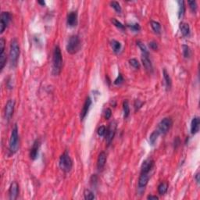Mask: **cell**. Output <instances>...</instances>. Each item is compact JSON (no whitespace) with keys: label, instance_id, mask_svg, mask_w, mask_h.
Returning a JSON list of instances; mask_svg holds the SVG:
<instances>
[{"label":"cell","instance_id":"cell-25","mask_svg":"<svg viewBox=\"0 0 200 200\" xmlns=\"http://www.w3.org/2000/svg\"><path fill=\"white\" fill-rule=\"evenodd\" d=\"M151 27L152 29L153 30V31L157 34H160L161 32V25L159 22H156V21H154V20H152L151 21Z\"/></svg>","mask_w":200,"mask_h":200},{"label":"cell","instance_id":"cell-32","mask_svg":"<svg viewBox=\"0 0 200 200\" xmlns=\"http://www.w3.org/2000/svg\"><path fill=\"white\" fill-rule=\"evenodd\" d=\"M129 64L134 69L138 70L140 68V64H139V62L138 61V59H131L129 60Z\"/></svg>","mask_w":200,"mask_h":200},{"label":"cell","instance_id":"cell-8","mask_svg":"<svg viewBox=\"0 0 200 200\" xmlns=\"http://www.w3.org/2000/svg\"><path fill=\"white\" fill-rule=\"evenodd\" d=\"M149 178H150L149 173H141L138 180V192L139 195H142L145 192V187L149 182Z\"/></svg>","mask_w":200,"mask_h":200},{"label":"cell","instance_id":"cell-7","mask_svg":"<svg viewBox=\"0 0 200 200\" xmlns=\"http://www.w3.org/2000/svg\"><path fill=\"white\" fill-rule=\"evenodd\" d=\"M116 131H117V123L115 121H113L110 124L109 127L106 129V142L107 143L108 145H110L112 142L113 139L114 138L115 134H116Z\"/></svg>","mask_w":200,"mask_h":200},{"label":"cell","instance_id":"cell-20","mask_svg":"<svg viewBox=\"0 0 200 200\" xmlns=\"http://www.w3.org/2000/svg\"><path fill=\"white\" fill-rule=\"evenodd\" d=\"M163 75H164V81H165L166 89H167V90H170L171 88V86H172V80H171V77H170V75H169V73L166 72V69H164Z\"/></svg>","mask_w":200,"mask_h":200},{"label":"cell","instance_id":"cell-23","mask_svg":"<svg viewBox=\"0 0 200 200\" xmlns=\"http://www.w3.org/2000/svg\"><path fill=\"white\" fill-rule=\"evenodd\" d=\"M123 111H124V119H127L130 115V106L129 103L127 100H124L123 103Z\"/></svg>","mask_w":200,"mask_h":200},{"label":"cell","instance_id":"cell-5","mask_svg":"<svg viewBox=\"0 0 200 200\" xmlns=\"http://www.w3.org/2000/svg\"><path fill=\"white\" fill-rule=\"evenodd\" d=\"M59 168L64 171V173H68L73 167V161L71 159V156H69L67 152H65L59 158Z\"/></svg>","mask_w":200,"mask_h":200},{"label":"cell","instance_id":"cell-41","mask_svg":"<svg viewBox=\"0 0 200 200\" xmlns=\"http://www.w3.org/2000/svg\"><path fill=\"white\" fill-rule=\"evenodd\" d=\"M111 116H112V111L110 108H108L105 111V118L106 120H109L111 117Z\"/></svg>","mask_w":200,"mask_h":200},{"label":"cell","instance_id":"cell-22","mask_svg":"<svg viewBox=\"0 0 200 200\" xmlns=\"http://www.w3.org/2000/svg\"><path fill=\"white\" fill-rule=\"evenodd\" d=\"M178 5H179V10H178V17L179 19H181L185 15V5L184 1H178Z\"/></svg>","mask_w":200,"mask_h":200},{"label":"cell","instance_id":"cell-45","mask_svg":"<svg viewBox=\"0 0 200 200\" xmlns=\"http://www.w3.org/2000/svg\"><path fill=\"white\" fill-rule=\"evenodd\" d=\"M147 199L150 200H158L159 197L158 196H156V195H149V196L147 197Z\"/></svg>","mask_w":200,"mask_h":200},{"label":"cell","instance_id":"cell-18","mask_svg":"<svg viewBox=\"0 0 200 200\" xmlns=\"http://www.w3.org/2000/svg\"><path fill=\"white\" fill-rule=\"evenodd\" d=\"M200 127V119L199 117H193L192 120L191 122V133L192 134H197L199 131Z\"/></svg>","mask_w":200,"mask_h":200},{"label":"cell","instance_id":"cell-29","mask_svg":"<svg viewBox=\"0 0 200 200\" xmlns=\"http://www.w3.org/2000/svg\"><path fill=\"white\" fill-rule=\"evenodd\" d=\"M6 59H6V55L5 54V52L0 53V69H1V71H3L4 66H5Z\"/></svg>","mask_w":200,"mask_h":200},{"label":"cell","instance_id":"cell-33","mask_svg":"<svg viewBox=\"0 0 200 200\" xmlns=\"http://www.w3.org/2000/svg\"><path fill=\"white\" fill-rule=\"evenodd\" d=\"M188 4L189 5V8H190V10H192V12L195 13L197 11L198 6L196 1H188Z\"/></svg>","mask_w":200,"mask_h":200},{"label":"cell","instance_id":"cell-31","mask_svg":"<svg viewBox=\"0 0 200 200\" xmlns=\"http://www.w3.org/2000/svg\"><path fill=\"white\" fill-rule=\"evenodd\" d=\"M137 45L139 47V49H141L142 54H147V55H149V51H148L146 46L145 45L143 42H142L141 41H138V42H137Z\"/></svg>","mask_w":200,"mask_h":200},{"label":"cell","instance_id":"cell-46","mask_svg":"<svg viewBox=\"0 0 200 200\" xmlns=\"http://www.w3.org/2000/svg\"><path fill=\"white\" fill-rule=\"evenodd\" d=\"M38 3L39 4H41V5H42V6H44L45 5V3L44 1H38Z\"/></svg>","mask_w":200,"mask_h":200},{"label":"cell","instance_id":"cell-38","mask_svg":"<svg viewBox=\"0 0 200 200\" xmlns=\"http://www.w3.org/2000/svg\"><path fill=\"white\" fill-rule=\"evenodd\" d=\"M123 81H124V78H123V76L120 73H119L118 77L116 78V80L114 81V84L116 85H121L123 83Z\"/></svg>","mask_w":200,"mask_h":200},{"label":"cell","instance_id":"cell-35","mask_svg":"<svg viewBox=\"0 0 200 200\" xmlns=\"http://www.w3.org/2000/svg\"><path fill=\"white\" fill-rule=\"evenodd\" d=\"M127 27H129L130 29L133 31L134 32H138L141 30V27L138 24H127Z\"/></svg>","mask_w":200,"mask_h":200},{"label":"cell","instance_id":"cell-15","mask_svg":"<svg viewBox=\"0 0 200 200\" xmlns=\"http://www.w3.org/2000/svg\"><path fill=\"white\" fill-rule=\"evenodd\" d=\"M39 148H40V141H39V139H36L33 143V145H32L31 152H30V157L32 160H34L38 157Z\"/></svg>","mask_w":200,"mask_h":200},{"label":"cell","instance_id":"cell-44","mask_svg":"<svg viewBox=\"0 0 200 200\" xmlns=\"http://www.w3.org/2000/svg\"><path fill=\"white\" fill-rule=\"evenodd\" d=\"M199 177H200L199 173L197 172V173H195V181H196V183H197L198 185H199V182H200Z\"/></svg>","mask_w":200,"mask_h":200},{"label":"cell","instance_id":"cell-40","mask_svg":"<svg viewBox=\"0 0 200 200\" xmlns=\"http://www.w3.org/2000/svg\"><path fill=\"white\" fill-rule=\"evenodd\" d=\"M5 39L3 38H2L0 39V53L4 52V50H5Z\"/></svg>","mask_w":200,"mask_h":200},{"label":"cell","instance_id":"cell-19","mask_svg":"<svg viewBox=\"0 0 200 200\" xmlns=\"http://www.w3.org/2000/svg\"><path fill=\"white\" fill-rule=\"evenodd\" d=\"M179 28L181 31V34L184 37H187L190 34V27L188 24L185 22H181L179 25Z\"/></svg>","mask_w":200,"mask_h":200},{"label":"cell","instance_id":"cell-6","mask_svg":"<svg viewBox=\"0 0 200 200\" xmlns=\"http://www.w3.org/2000/svg\"><path fill=\"white\" fill-rule=\"evenodd\" d=\"M173 122L172 120L169 117H166L162 120L158 124V128H157V131L159 132V134H165L170 131L171 127H172Z\"/></svg>","mask_w":200,"mask_h":200},{"label":"cell","instance_id":"cell-2","mask_svg":"<svg viewBox=\"0 0 200 200\" xmlns=\"http://www.w3.org/2000/svg\"><path fill=\"white\" fill-rule=\"evenodd\" d=\"M20 50L19 43L17 42V39H13L12 42L10 43V65L13 67L17 66L20 57Z\"/></svg>","mask_w":200,"mask_h":200},{"label":"cell","instance_id":"cell-28","mask_svg":"<svg viewBox=\"0 0 200 200\" xmlns=\"http://www.w3.org/2000/svg\"><path fill=\"white\" fill-rule=\"evenodd\" d=\"M182 52H183V56L185 59L190 58L191 56V49L189 46L186 45H182Z\"/></svg>","mask_w":200,"mask_h":200},{"label":"cell","instance_id":"cell-12","mask_svg":"<svg viewBox=\"0 0 200 200\" xmlns=\"http://www.w3.org/2000/svg\"><path fill=\"white\" fill-rule=\"evenodd\" d=\"M19 194V185L17 181H13L9 189V197L10 200L17 199Z\"/></svg>","mask_w":200,"mask_h":200},{"label":"cell","instance_id":"cell-10","mask_svg":"<svg viewBox=\"0 0 200 200\" xmlns=\"http://www.w3.org/2000/svg\"><path fill=\"white\" fill-rule=\"evenodd\" d=\"M15 107V101L13 99H10L6 103L5 107V117L8 121H10V119L12 118L13 112H14Z\"/></svg>","mask_w":200,"mask_h":200},{"label":"cell","instance_id":"cell-36","mask_svg":"<svg viewBox=\"0 0 200 200\" xmlns=\"http://www.w3.org/2000/svg\"><path fill=\"white\" fill-rule=\"evenodd\" d=\"M112 23L113 24V25H115L116 27H118L119 29H121V30H124L125 28L124 25L122 23H120V21H118L117 19H115V18H113L112 19Z\"/></svg>","mask_w":200,"mask_h":200},{"label":"cell","instance_id":"cell-37","mask_svg":"<svg viewBox=\"0 0 200 200\" xmlns=\"http://www.w3.org/2000/svg\"><path fill=\"white\" fill-rule=\"evenodd\" d=\"M106 127L105 126H100L98 128L97 133L99 136H104L106 134Z\"/></svg>","mask_w":200,"mask_h":200},{"label":"cell","instance_id":"cell-4","mask_svg":"<svg viewBox=\"0 0 200 200\" xmlns=\"http://www.w3.org/2000/svg\"><path fill=\"white\" fill-rule=\"evenodd\" d=\"M10 152L12 154L16 153L19 149V134H18V127L15 124L11 132V136L10 138V145H9Z\"/></svg>","mask_w":200,"mask_h":200},{"label":"cell","instance_id":"cell-16","mask_svg":"<svg viewBox=\"0 0 200 200\" xmlns=\"http://www.w3.org/2000/svg\"><path fill=\"white\" fill-rule=\"evenodd\" d=\"M149 55H147V54H142V62L145 69L147 71L150 72V73H152V71H153V67H152V64L151 60H150V59H149Z\"/></svg>","mask_w":200,"mask_h":200},{"label":"cell","instance_id":"cell-27","mask_svg":"<svg viewBox=\"0 0 200 200\" xmlns=\"http://www.w3.org/2000/svg\"><path fill=\"white\" fill-rule=\"evenodd\" d=\"M159 135V132L157 131H153L151 134H150V136H149V142H150V144H151L152 145H155V143H156V141H157V138H158Z\"/></svg>","mask_w":200,"mask_h":200},{"label":"cell","instance_id":"cell-3","mask_svg":"<svg viewBox=\"0 0 200 200\" xmlns=\"http://www.w3.org/2000/svg\"><path fill=\"white\" fill-rule=\"evenodd\" d=\"M81 40L78 35H72L69 38L66 45V51L71 55H74L81 49Z\"/></svg>","mask_w":200,"mask_h":200},{"label":"cell","instance_id":"cell-34","mask_svg":"<svg viewBox=\"0 0 200 200\" xmlns=\"http://www.w3.org/2000/svg\"><path fill=\"white\" fill-rule=\"evenodd\" d=\"M98 181H99V178H98V176L96 174H92V177L90 178V184L91 185L92 187H96L98 184Z\"/></svg>","mask_w":200,"mask_h":200},{"label":"cell","instance_id":"cell-42","mask_svg":"<svg viewBox=\"0 0 200 200\" xmlns=\"http://www.w3.org/2000/svg\"><path fill=\"white\" fill-rule=\"evenodd\" d=\"M149 47L152 50H157L158 49V45L156 42H151L149 43Z\"/></svg>","mask_w":200,"mask_h":200},{"label":"cell","instance_id":"cell-9","mask_svg":"<svg viewBox=\"0 0 200 200\" xmlns=\"http://www.w3.org/2000/svg\"><path fill=\"white\" fill-rule=\"evenodd\" d=\"M12 18V15L10 12H3L1 13V23H0V33L3 34L7 27Z\"/></svg>","mask_w":200,"mask_h":200},{"label":"cell","instance_id":"cell-21","mask_svg":"<svg viewBox=\"0 0 200 200\" xmlns=\"http://www.w3.org/2000/svg\"><path fill=\"white\" fill-rule=\"evenodd\" d=\"M168 190V183L167 182H161L158 186V192L160 195H165Z\"/></svg>","mask_w":200,"mask_h":200},{"label":"cell","instance_id":"cell-1","mask_svg":"<svg viewBox=\"0 0 200 200\" xmlns=\"http://www.w3.org/2000/svg\"><path fill=\"white\" fill-rule=\"evenodd\" d=\"M63 67V56H62L61 49L59 45L55 46L52 57V73L53 76H58L61 73Z\"/></svg>","mask_w":200,"mask_h":200},{"label":"cell","instance_id":"cell-24","mask_svg":"<svg viewBox=\"0 0 200 200\" xmlns=\"http://www.w3.org/2000/svg\"><path fill=\"white\" fill-rule=\"evenodd\" d=\"M111 47H112L113 51L115 53H118L121 49V44H120V42L117 41V40H112L111 41Z\"/></svg>","mask_w":200,"mask_h":200},{"label":"cell","instance_id":"cell-39","mask_svg":"<svg viewBox=\"0 0 200 200\" xmlns=\"http://www.w3.org/2000/svg\"><path fill=\"white\" fill-rule=\"evenodd\" d=\"M142 105H143V103L141 102L140 100H138V99L135 100V102H134V110H135V111H138L140 108L142 107Z\"/></svg>","mask_w":200,"mask_h":200},{"label":"cell","instance_id":"cell-17","mask_svg":"<svg viewBox=\"0 0 200 200\" xmlns=\"http://www.w3.org/2000/svg\"><path fill=\"white\" fill-rule=\"evenodd\" d=\"M106 154L105 152H101L98 156L97 159V168L99 171H102L104 166L106 165Z\"/></svg>","mask_w":200,"mask_h":200},{"label":"cell","instance_id":"cell-13","mask_svg":"<svg viewBox=\"0 0 200 200\" xmlns=\"http://www.w3.org/2000/svg\"><path fill=\"white\" fill-rule=\"evenodd\" d=\"M66 23L69 27H75L78 24V12L71 11L67 15Z\"/></svg>","mask_w":200,"mask_h":200},{"label":"cell","instance_id":"cell-43","mask_svg":"<svg viewBox=\"0 0 200 200\" xmlns=\"http://www.w3.org/2000/svg\"><path fill=\"white\" fill-rule=\"evenodd\" d=\"M181 144V140L179 138V137H177L175 139H174V148L177 149L179 145Z\"/></svg>","mask_w":200,"mask_h":200},{"label":"cell","instance_id":"cell-14","mask_svg":"<svg viewBox=\"0 0 200 200\" xmlns=\"http://www.w3.org/2000/svg\"><path fill=\"white\" fill-rule=\"evenodd\" d=\"M91 105H92V99H91L90 97H87L85 101V103H84L82 110L81 111L80 117H81V120H83L85 118L86 116H87L88 111H89V109H90Z\"/></svg>","mask_w":200,"mask_h":200},{"label":"cell","instance_id":"cell-30","mask_svg":"<svg viewBox=\"0 0 200 200\" xmlns=\"http://www.w3.org/2000/svg\"><path fill=\"white\" fill-rule=\"evenodd\" d=\"M110 6H111V7L113 8L115 11L117 13H120L121 11H122V9H121V6L120 5V3L116 2V1H113V2H111V3H110Z\"/></svg>","mask_w":200,"mask_h":200},{"label":"cell","instance_id":"cell-26","mask_svg":"<svg viewBox=\"0 0 200 200\" xmlns=\"http://www.w3.org/2000/svg\"><path fill=\"white\" fill-rule=\"evenodd\" d=\"M84 198H85V199L86 200H92L95 199V195H94V193H93L90 189L86 188V189H85V191H84Z\"/></svg>","mask_w":200,"mask_h":200},{"label":"cell","instance_id":"cell-11","mask_svg":"<svg viewBox=\"0 0 200 200\" xmlns=\"http://www.w3.org/2000/svg\"><path fill=\"white\" fill-rule=\"evenodd\" d=\"M154 166V160L151 158H148L145 160L141 166V173H149Z\"/></svg>","mask_w":200,"mask_h":200}]
</instances>
